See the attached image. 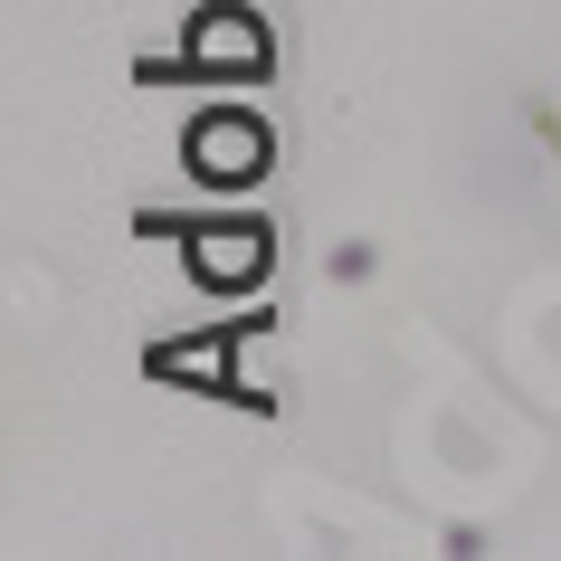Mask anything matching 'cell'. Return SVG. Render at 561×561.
I'll return each mask as SVG.
<instances>
[{
    "label": "cell",
    "instance_id": "1",
    "mask_svg": "<svg viewBox=\"0 0 561 561\" xmlns=\"http://www.w3.org/2000/svg\"><path fill=\"white\" fill-rule=\"evenodd\" d=\"M191 152L209 162V181H248V172H266V134H257V124H238V115H209L201 134H191Z\"/></svg>",
    "mask_w": 561,
    "mask_h": 561
},
{
    "label": "cell",
    "instance_id": "3",
    "mask_svg": "<svg viewBox=\"0 0 561 561\" xmlns=\"http://www.w3.org/2000/svg\"><path fill=\"white\" fill-rule=\"evenodd\" d=\"M248 248L257 238H209V276H248Z\"/></svg>",
    "mask_w": 561,
    "mask_h": 561
},
{
    "label": "cell",
    "instance_id": "2",
    "mask_svg": "<svg viewBox=\"0 0 561 561\" xmlns=\"http://www.w3.org/2000/svg\"><path fill=\"white\" fill-rule=\"evenodd\" d=\"M201 58H209V67H229V58H257V38H248V30H201Z\"/></svg>",
    "mask_w": 561,
    "mask_h": 561
}]
</instances>
